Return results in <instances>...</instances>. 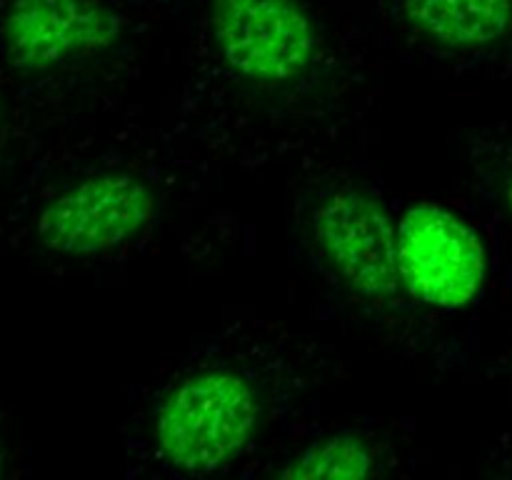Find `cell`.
Instances as JSON below:
<instances>
[{
    "mask_svg": "<svg viewBox=\"0 0 512 480\" xmlns=\"http://www.w3.org/2000/svg\"><path fill=\"white\" fill-rule=\"evenodd\" d=\"M260 423V395L248 375L203 368L180 378L153 413L155 453L185 475H210L245 453Z\"/></svg>",
    "mask_w": 512,
    "mask_h": 480,
    "instance_id": "6da1fadb",
    "label": "cell"
},
{
    "mask_svg": "<svg viewBox=\"0 0 512 480\" xmlns=\"http://www.w3.org/2000/svg\"><path fill=\"white\" fill-rule=\"evenodd\" d=\"M155 215L158 195L143 175L103 170L53 195L35 218V238L50 253L90 258L138 240Z\"/></svg>",
    "mask_w": 512,
    "mask_h": 480,
    "instance_id": "7a4b0ae2",
    "label": "cell"
},
{
    "mask_svg": "<svg viewBox=\"0 0 512 480\" xmlns=\"http://www.w3.org/2000/svg\"><path fill=\"white\" fill-rule=\"evenodd\" d=\"M208 23L220 60L248 83H295L323 48L303 0H210Z\"/></svg>",
    "mask_w": 512,
    "mask_h": 480,
    "instance_id": "3957f363",
    "label": "cell"
},
{
    "mask_svg": "<svg viewBox=\"0 0 512 480\" xmlns=\"http://www.w3.org/2000/svg\"><path fill=\"white\" fill-rule=\"evenodd\" d=\"M310 225L318 255L350 293L383 303L403 290L398 225L368 190L345 185L325 193Z\"/></svg>",
    "mask_w": 512,
    "mask_h": 480,
    "instance_id": "277c9868",
    "label": "cell"
},
{
    "mask_svg": "<svg viewBox=\"0 0 512 480\" xmlns=\"http://www.w3.org/2000/svg\"><path fill=\"white\" fill-rule=\"evenodd\" d=\"M403 290L438 310L473 303L488 280V253L478 230L453 210L418 203L398 223Z\"/></svg>",
    "mask_w": 512,
    "mask_h": 480,
    "instance_id": "5b68a950",
    "label": "cell"
},
{
    "mask_svg": "<svg viewBox=\"0 0 512 480\" xmlns=\"http://www.w3.org/2000/svg\"><path fill=\"white\" fill-rule=\"evenodd\" d=\"M118 13L103 0H10L0 38L23 73H48L78 58L105 53L120 38Z\"/></svg>",
    "mask_w": 512,
    "mask_h": 480,
    "instance_id": "8992f818",
    "label": "cell"
},
{
    "mask_svg": "<svg viewBox=\"0 0 512 480\" xmlns=\"http://www.w3.org/2000/svg\"><path fill=\"white\" fill-rule=\"evenodd\" d=\"M410 28L448 50H485L512 33V0H403Z\"/></svg>",
    "mask_w": 512,
    "mask_h": 480,
    "instance_id": "52a82bcc",
    "label": "cell"
},
{
    "mask_svg": "<svg viewBox=\"0 0 512 480\" xmlns=\"http://www.w3.org/2000/svg\"><path fill=\"white\" fill-rule=\"evenodd\" d=\"M375 465L378 458L368 440L358 433H333L310 443L280 470V475L290 480L370 478Z\"/></svg>",
    "mask_w": 512,
    "mask_h": 480,
    "instance_id": "ba28073f",
    "label": "cell"
},
{
    "mask_svg": "<svg viewBox=\"0 0 512 480\" xmlns=\"http://www.w3.org/2000/svg\"><path fill=\"white\" fill-rule=\"evenodd\" d=\"M503 195H505V205H508V210H510V215H512V170H510L508 180H505Z\"/></svg>",
    "mask_w": 512,
    "mask_h": 480,
    "instance_id": "9c48e42d",
    "label": "cell"
},
{
    "mask_svg": "<svg viewBox=\"0 0 512 480\" xmlns=\"http://www.w3.org/2000/svg\"><path fill=\"white\" fill-rule=\"evenodd\" d=\"M3 470H5V448L3 443H0V475H3Z\"/></svg>",
    "mask_w": 512,
    "mask_h": 480,
    "instance_id": "30bf717a",
    "label": "cell"
},
{
    "mask_svg": "<svg viewBox=\"0 0 512 480\" xmlns=\"http://www.w3.org/2000/svg\"><path fill=\"white\" fill-rule=\"evenodd\" d=\"M0 123H3V93H0Z\"/></svg>",
    "mask_w": 512,
    "mask_h": 480,
    "instance_id": "8fae6325",
    "label": "cell"
}]
</instances>
